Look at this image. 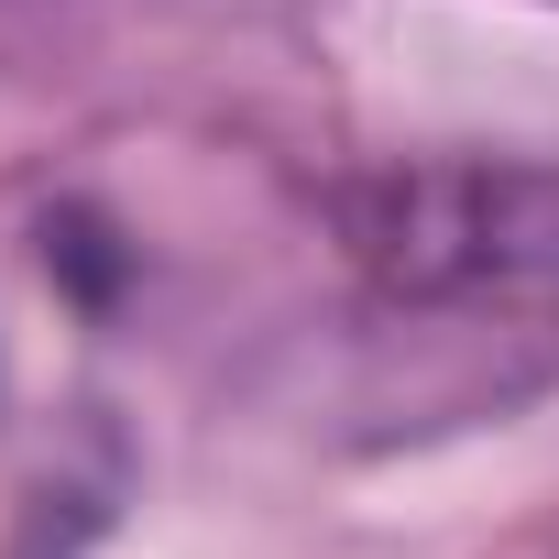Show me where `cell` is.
<instances>
[{
    "label": "cell",
    "instance_id": "1",
    "mask_svg": "<svg viewBox=\"0 0 559 559\" xmlns=\"http://www.w3.org/2000/svg\"><path fill=\"white\" fill-rule=\"evenodd\" d=\"M330 209L384 297H472L559 263V176L526 165H395L341 187Z\"/></svg>",
    "mask_w": 559,
    "mask_h": 559
},
{
    "label": "cell",
    "instance_id": "2",
    "mask_svg": "<svg viewBox=\"0 0 559 559\" xmlns=\"http://www.w3.org/2000/svg\"><path fill=\"white\" fill-rule=\"evenodd\" d=\"M45 263H56V286L78 308H121V286H132V252H121V230L99 209H56L45 219Z\"/></svg>",
    "mask_w": 559,
    "mask_h": 559
}]
</instances>
